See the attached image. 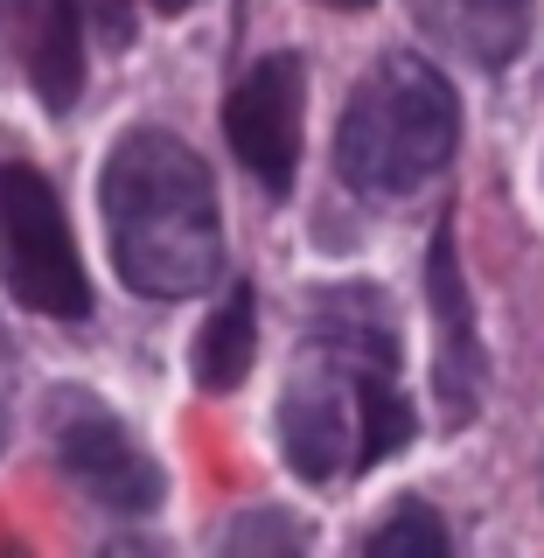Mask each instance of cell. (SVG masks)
Instances as JSON below:
<instances>
[{"instance_id": "6da1fadb", "label": "cell", "mask_w": 544, "mask_h": 558, "mask_svg": "<svg viewBox=\"0 0 544 558\" xmlns=\"http://www.w3.org/2000/svg\"><path fill=\"white\" fill-rule=\"evenodd\" d=\"M279 440H287L293 475L307 482L363 475L371 461H391L412 440L391 322L363 293H336L314 307V328L279 398Z\"/></svg>"}, {"instance_id": "7a4b0ae2", "label": "cell", "mask_w": 544, "mask_h": 558, "mask_svg": "<svg viewBox=\"0 0 544 558\" xmlns=\"http://www.w3.org/2000/svg\"><path fill=\"white\" fill-rule=\"evenodd\" d=\"M105 231H112L119 279L147 301H189L217 287L223 266V217L209 168L174 133L140 126L105 154Z\"/></svg>"}, {"instance_id": "3957f363", "label": "cell", "mask_w": 544, "mask_h": 558, "mask_svg": "<svg viewBox=\"0 0 544 558\" xmlns=\"http://www.w3.org/2000/svg\"><path fill=\"white\" fill-rule=\"evenodd\" d=\"M454 133H461V105L440 70L419 57H377L349 92L336 168L356 196L406 203L454 161Z\"/></svg>"}, {"instance_id": "277c9868", "label": "cell", "mask_w": 544, "mask_h": 558, "mask_svg": "<svg viewBox=\"0 0 544 558\" xmlns=\"http://www.w3.org/2000/svg\"><path fill=\"white\" fill-rule=\"evenodd\" d=\"M0 279H8V293L22 307L57 314V322H77V314L92 307V287H84L63 203L28 161L0 168Z\"/></svg>"}, {"instance_id": "5b68a950", "label": "cell", "mask_w": 544, "mask_h": 558, "mask_svg": "<svg viewBox=\"0 0 544 558\" xmlns=\"http://www.w3.org/2000/svg\"><path fill=\"white\" fill-rule=\"evenodd\" d=\"M57 461L84 496L119 517H140L161 502V468L140 453V440L112 412L84 405V391H63V405H57Z\"/></svg>"}, {"instance_id": "8992f818", "label": "cell", "mask_w": 544, "mask_h": 558, "mask_svg": "<svg viewBox=\"0 0 544 558\" xmlns=\"http://www.w3.org/2000/svg\"><path fill=\"white\" fill-rule=\"evenodd\" d=\"M223 133H231L238 161L287 196L293 161H301V57H266L223 105Z\"/></svg>"}, {"instance_id": "52a82bcc", "label": "cell", "mask_w": 544, "mask_h": 558, "mask_svg": "<svg viewBox=\"0 0 544 558\" xmlns=\"http://www.w3.org/2000/svg\"><path fill=\"white\" fill-rule=\"evenodd\" d=\"M426 287H433V384H440V418L461 426L482 398V342H475V314H468V287H461V252L454 231L440 223L426 252Z\"/></svg>"}, {"instance_id": "ba28073f", "label": "cell", "mask_w": 544, "mask_h": 558, "mask_svg": "<svg viewBox=\"0 0 544 558\" xmlns=\"http://www.w3.org/2000/svg\"><path fill=\"white\" fill-rule=\"evenodd\" d=\"M406 8L433 49L482 70H503L531 28V0H406Z\"/></svg>"}, {"instance_id": "9c48e42d", "label": "cell", "mask_w": 544, "mask_h": 558, "mask_svg": "<svg viewBox=\"0 0 544 558\" xmlns=\"http://www.w3.org/2000/svg\"><path fill=\"white\" fill-rule=\"evenodd\" d=\"M28 77L49 112H63L84 84V49H77V14L63 0H28Z\"/></svg>"}, {"instance_id": "30bf717a", "label": "cell", "mask_w": 544, "mask_h": 558, "mask_svg": "<svg viewBox=\"0 0 544 558\" xmlns=\"http://www.w3.org/2000/svg\"><path fill=\"white\" fill-rule=\"evenodd\" d=\"M252 349H258L252 287H231V293H223V307L203 322V342H196V384H203V391H231V384L252 371Z\"/></svg>"}, {"instance_id": "8fae6325", "label": "cell", "mask_w": 544, "mask_h": 558, "mask_svg": "<svg viewBox=\"0 0 544 558\" xmlns=\"http://www.w3.org/2000/svg\"><path fill=\"white\" fill-rule=\"evenodd\" d=\"M371 558H440L447 551V523L440 510H426V502H398L391 517H384V531H371Z\"/></svg>"}, {"instance_id": "7c38bea8", "label": "cell", "mask_w": 544, "mask_h": 558, "mask_svg": "<svg viewBox=\"0 0 544 558\" xmlns=\"http://www.w3.org/2000/svg\"><path fill=\"white\" fill-rule=\"evenodd\" d=\"M322 8H342V14H356V8H371V0H322Z\"/></svg>"}, {"instance_id": "4fadbf2b", "label": "cell", "mask_w": 544, "mask_h": 558, "mask_svg": "<svg viewBox=\"0 0 544 558\" xmlns=\"http://www.w3.org/2000/svg\"><path fill=\"white\" fill-rule=\"evenodd\" d=\"M154 8H161V14H182V8H189V0H154Z\"/></svg>"}, {"instance_id": "5bb4252c", "label": "cell", "mask_w": 544, "mask_h": 558, "mask_svg": "<svg viewBox=\"0 0 544 558\" xmlns=\"http://www.w3.org/2000/svg\"><path fill=\"white\" fill-rule=\"evenodd\" d=\"M0 440H8V418H0Z\"/></svg>"}]
</instances>
